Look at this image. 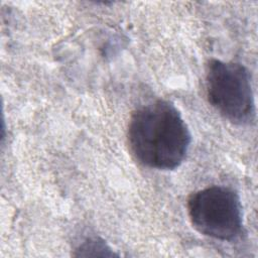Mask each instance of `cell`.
I'll return each instance as SVG.
<instances>
[{"instance_id": "6da1fadb", "label": "cell", "mask_w": 258, "mask_h": 258, "mask_svg": "<svg viewBox=\"0 0 258 258\" xmlns=\"http://www.w3.org/2000/svg\"><path fill=\"white\" fill-rule=\"evenodd\" d=\"M127 138L133 156L141 164L159 170L178 167L191 142L180 112L165 100H156L136 109L129 120Z\"/></svg>"}, {"instance_id": "7a4b0ae2", "label": "cell", "mask_w": 258, "mask_h": 258, "mask_svg": "<svg viewBox=\"0 0 258 258\" xmlns=\"http://www.w3.org/2000/svg\"><path fill=\"white\" fill-rule=\"evenodd\" d=\"M209 103L224 118L237 125H248L256 116L249 71L241 63L211 59L206 70Z\"/></svg>"}, {"instance_id": "3957f363", "label": "cell", "mask_w": 258, "mask_h": 258, "mask_svg": "<svg viewBox=\"0 0 258 258\" xmlns=\"http://www.w3.org/2000/svg\"><path fill=\"white\" fill-rule=\"evenodd\" d=\"M186 207L192 227L205 236L233 241L242 233L241 201L230 187L213 185L197 190L189 196Z\"/></svg>"}, {"instance_id": "277c9868", "label": "cell", "mask_w": 258, "mask_h": 258, "mask_svg": "<svg viewBox=\"0 0 258 258\" xmlns=\"http://www.w3.org/2000/svg\"><path fill=\"white\" fill-rule=\"evenodd\" d=\"M79 256H91L92 251H94L93 256H113L115 255L108 245L99 238H89L85 240L78 248Z\"/></svg>"}]
</instances>
